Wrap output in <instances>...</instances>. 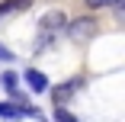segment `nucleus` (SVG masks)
Listing matches in <instances>:
<instances>
[{
	"mask_svg": "<svg viewBox=\"0 0 125 122\" xmlns=\"http://www.w3.org/2000/svg\"><path fill=\"white\" fill-rule=\"evenodd\" d=\"M3 87H7L10 93H16V87H19V80H16V74H13V71H7V74H3Z\"/></svg>",
	"mask_w": 125,
	"mask_h": 122,
	"instance_id": "6e6552de",
	"label": "nucleus"
},
{
	"mask_svg": "<svg viewBox=\"0 0 125 122\" xmlns=\"http://www.w3.org/2000/svg\"><path fill=\"white\" fill-rule=\"evenodd\" d=\"M32 0H0V16H10V13H22L29 10Z\"/></svg>",
	"mask_w": 125,
	"mask_h": 122,
	"instance_id": "39448f33",
	"label": "nucleus"
},
{
	"mask_svg": "<svg viewBox=\"0 0 125 122\" xmlns=\"http://www.w3.org/2000/svg\"><path fill=\"white\" fill-rule=\"evenodd\" d=\"M55 122H77V116H71V112L61 106V109H55Z\"/></svg>",
	"mask_w": 125,
	"mask_h": 122,
	"instance_id": "1a4fd4ad",
	"label": "nucleus"
},
{
	"mask_svg": "<svg viewBox=\"0 0 125 122\" xmlns=\"http://www.w3.org/2000/svg\"><path fill=\"white\" fill-rule=\"evenodd\" d=\"M71 32L74 35H93V22L90 19H77V22H71Z\"/></svg>",
	"mask_w": 125,
	"mask_h": 122,
	"instance_id": "423d86ee",
	"label": "nucleus"
},
{
	"mask_svg": "<svg viewBox=\"0 0 125 122\" xmlns=\"http://www.w3.org/2000/svg\"><path fill=\"white\" fill-rule=\"evenodd\" d=\"M80 84H83V80H71V84H61V87H55V90H52L55 109H61V106L71 100V93H77V90H80Z\"/></svg>",
	"mask_w": 125,
	"mask_h": 122,
	"instance_id": "f257e3e1",
	"label": "nucleus"
},
{
	"mask_svg": "<svg viewBox=\"0 0 125 122\" xmlns=\"http://www.w3.org/2000/svg\"><path fill=\"white\" fill-rule=\"evenodd\" d=\"M22 77H26V84H29L32 93H45V90H48V77L42 74V71H35V67H29Z\"/></svg>",
	"mask_w": 125,
	"mask_h": 122,
	"instance_id": "7ed1b4c3",
	"label": "nucleus"
},
{
	"mask_svg": "<svg viewBox=\"0 0 125 122\" xmlns=\"http://www.w3.org/2000/svg\"><path fill=\"white\" fill-rule=\"evenodd\" d=\"M122 0H87V7L90 10H106V7H119Z\"/></svg>",
	"mask_w": 125,
	"mask_h": 122,
	"instance_id": "0eeeda50",
	"label": "nucleus"
},
{
	"mask_svg": "<svg viewBox=\"0 0 125 122\" xmlns=\"http://www.w3.org/2000/svg\"><path fill=\"white\" fill-rule=\"evenodd\" d=\"M39 26H42V32H58L61 26H67V16H64L61 10H52V13H45V16H42Z\"/></svg>",
	"mask_w": 125,
	"mask_h": 122,
	"instance_id": "f03ea898",
	"label": "nucleus"
},
{
	"mask_svg": "<svg viewBox=\"0 0 125 122\" xmlns=\"http://www.w3.org/2000/svg\"><path fill=\"white\" fill-rule=\"evenodd\" d=\"M0 58H3V61H13V55L7 52V48H3V45H0Z\"/></svg>",
	"mask_w": 125,
	"mask_h": 122,
	"instance_id": "9d476101",
	"label": "nucleus"
},
{
	"mask_svg": "<svg viewBox=\"0 0 125 122\" xmlns=\"http://www.w3.org/2000/svg\"><path fill=\"white\" fill-rule=\"evenodd\" d=\"M0 116L3 119H22V116H35V109H22L19 103H0Z\"/></svg>",
	"mask_w": 125,
	"mask_h": 122,
	"instance_id": "20e7f679",
	"label": "nucleus"
}]
</instances>
